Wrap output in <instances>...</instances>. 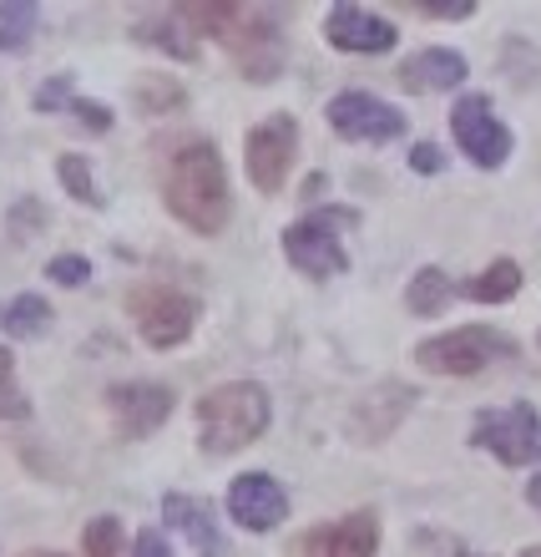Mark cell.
<instances>
[{
    "mask_svg": "<svg viewBox=\"0 0 541 557\" xmlns=\"http://www.w3.org/2000/svg\"><path fill=\"white\" fill-rule=\"evenodd\" d=\"M162 188H167V208L192 234H218L228 223V173H223V158L213 152V143L177 147Z\"/></svg>",
    "mask_w": 541,
    "mask_h": 557,
    "instance_id": "cell-1",
    "label": "cell"
},
{
    "mask_svg": "<svg viewBox=\"0 0 541 557\" xmlns=\"http://www.w3.org/2000/svg\"><path fill=\"white\" fill-rule=\"evenodd\" d=\"M183 21L207 36H218L238 61H243V76L249 82H274L278 76V30H274V15L259 11V5H243V0H192L183 5Z\"/></svg>",
    "mask_w": 541,
    "mask_h": 557,
    "instance_id": "cell-2",
    "label": "cell"
},
{
    "mask_svg": "<svg viewBox=\"0 0 541 557\" xmlns=\"http://www.w3.org/2000/svg\"><path fill=\"white\" fill-rule=\"evenodd\" d=\"M268 425V391L253 381H228L213 385L198 400V431H203V451L207 456H234L243 446L264 436Z\"/></svg>",
    "mask_w": 541,
    "mask_h": 557,
    "instance_id": "cell-3",
    "label": "cell"
},
{
    "mask_svg": "<svg viewBox=\"0 0 541 557\" xmlns=\"http://www.w3.org/2000/svg\"><path fill=\"white\" fill-rule=\"evenodd\" d=\"M516 355V339L491 330V324H466V330H451V335H436L425 339L415 360L436 375H481L486 366L496 360H512Z\"/></svg>",
    "mask_w": 541,
    "mask_h": 557,
    "instance_id": "cell-4",
    "label": "cell"
},
{
    "mask_svg": "<svg viewBox=\"0 0 541 557\" xmlns=\"http://www.w3.org/2000/svg\"><path fill=\"white\" fill-rule=\"evenodd\" d=\"M127 309H133L142 339L158 345V350L183 345V339L192 335V324H198V305H192L183 289H167V284H137V289L127 294Z\"/></svg>",
    "mask_w": 541,
    "mask_h": 557,
    "instance_id": "cell-5",
    "label": "cell"
},
{
    "mask_svg": "<svg viewBox=\"0 0 541 557\" xmlns=\"http://www.w3.org/2000/svg\"><path fill=\"white\" fill-rule=\"evenodd\" d=\"M470 441L496 461H506V467H531V461H541V416L531 406L481 411L470 425Z\"/></svg>",
    "mask_w": 541,
    "mask_h": 557,
    "instance_id": "cell-6",
    "label": "cell"
},
{
    "mask_svg": "<svg viewBox=\"0 0 541 557\" xmlns=\"http://www.w3.org/2000/svg\"><path fill=\"white\" fill-rule=\"evenodd\" d=\"M329 223H354V213H324V219H299L284 228V253L293 269H304L309 278H335L350 269V253L329 234Z\"/></svg>",
    "mask_w": 541,
    "mask_h": 557,
    "instance_id": "cell-7",
    "label": "cell"
},
{
    "mask_svg": "<svg viewBox=\"0 0 541 557\" xmlns=\"http://www.w3.org/2000/svg\"><path fill=\"white\" fill-rule=\"evenodd\" d=\"M451 133H455V143L466 147V158L476 168H501V162L512 158V133L496 122L486 97H461L451 107Z\"/></svg>",
    "mask_w": 541,
    "mask_h": 557,
    "instance_id": "cell-8",
    "label": "cell"
},
{
    "mask_svg": "<svg viewBox=\"0 0 541 557\" xmlns=\"http://www.w3.org/2000/svg\"><path fill=\"white\" fill-rule=\"evenodd\" d=\"M329 127L350 143H395L405 133V117L369 91H339L329 102Z\"/></svg>",
    "mask_w": 541,
    "mask_h": 557,
    "instance_id": "cell-9",
    "label": "cell"
},
{
    "mask_svg": "<svg viewBox=\"0 0 541 557\" xmlns=\"http://www.w3.org/2000/svg\"><path fill=\"white\" fill-rule=\"evenodd\" d=\"M228 517H234L243 532H268L289 517V497H284V486H278L274 476L249 471V476H238V482L228 486Z\"/></svg>",
    "mask_w": 541,
    "mask_h": 557,
    "instance_id": "cell-10",
    "label": "cell"
},
{
    "mask_svg": "<svg viewBox=\"0 0 541 557\" xmlns=\"http://www.w3.org/2000/svg\"><path fill=\"white\" fill-rule=\"evenodd\" d=\"M106 406L117 416L122 436H152L167 411H173V391L167 385H152V381H127V385H112L106 391Z\"/></svg>",
    "mask_w": 541,
    "mask_h": 557,
    "instance_id": "cell-11",
    "label": "cell"
},
{
    "mask_svg": "<svg viewBox=\"0 0 541 557\" xmlns=\"http://www.w3.org/2000/svg\"><path fill=\"white\" fill-rule=\"evenodd\" d=\"M293 162V117H268L249 133V177L253 188H284V173Z\"/></svg>",
    "mask_w": 541,
    "mask_h": 557,
    "instance_id": "cell-12",
    "label": "cell"
},
{
    "mask_svg": "<svg viewBox=\"0 0 541 557\" xmlns=\"http://www.w3.org/2000/svg\"><path fill=\"white\" fill-rule=\"evenodd\" d=\"M380 547V517L375 512H350L344 522H329V528H314L299 543L304 557H375Z\"/></svg>",
    "mask_w": 541,
    "mask_h": 557,
    "instance_id": "cell-13",
    "label": "cell"
},
{
    "mask_svg": "<svg viewBox=\"0 0 541 557\" xmlns=\"http://www.w3.org/2000/svg\"><path fill=\"white\" fill-rule=\"evenodd\" d=\"M324 36H329V46L360 51V57H375V51H390V46H395V26L380 21L375 11H365V5H335L329 21H324Z\"/></svg>",
    "mask_w": 541,
    "mask_h": 557,
    "instance_id": "cell-14",
    "label": "cell"
},
{
    "mask_svg": "<svg viewBox=\"0 0 541 557\" xmlns=\"http://www.w3.org/2000/svg\"><path fill=\"white\" fill-rule=\"evenodd\" d=\"M400 82L410 91H451L466 82V57L461 51H445V46H430V51H415L400 66Z\"/></svg>",
    "mask_w": 541,
    "mask_h": 557,
    "instance_id": "cell-15",
    "label": "cell"
},
{
    "mask_svg": "<svg viewBox=\"0 0 541 557\" xmlns=\"http://www.w3.org/2000/svg\"><path fill=\"white\" fill-rule=\"evenodd\" d=\"M162 512H167V522H173L177 532H188L192 543H198V557H223V537H218V528H213V512H207L198 497L173 492V497L162 502Z\"/></svg>",
    "mask_w": 541,
    "mask_h": 557,
    "instance_id": "cell-16",
    "label": "cell"
},
{
    "mask_svg": "<svg viewBox=\"0 0 541 557\" xmlns=\"http://www.w3.org/2000/svg\"><path fill=\"white\" fill-rule=\"evenodd\" d=\"M0 330L11 339H36L51 330V305H46L41 294H15L0 305Z\"/></svg>",
    "mask_w": 541,
    "mask_h": 557,
    "instance_id": "cell-17",
    "label": "cell"
},
{
    "mask_svg": "<svg viewBox=\"0 0 541 557\" xmlns=\"http://www.w3.org/2000/svg\"><path fill=\"white\" fill-rule=\"evenodd\" d=\"M451 294H455V284L445 278V269H420V274L410 278L405 305H410V314H440Z\"/></svg>",
    "mask_w": 541,
    "mask_h": 557,
    "instance_id": "cell-18",
    "label": "cell"
},
{
    "mask_svg": "<svg viewBox=\"0 0 541 557\" xmlns=\"http://www.w3.org/2000/svg\"><path fill=\"white\" fill-rule=\"evenodd\" d=\"M516 289H521V269H516L512 259H496L481 278H470L466 284V294L470 299H481V305H501V299H512Z\"/></svg>",
    "mask_w": 541,
    "mask_h": 557,
    "instance_id": "cell-19",
    "label": "cell"
},
{
    "mask_svg": "<svg viewBox=\"0 0 541 557\" xmlns=\"http://www.w3.org/2000/svg\"><path fill=\"white\" fill-rule=\"evenodd\" d=\"M36 30V5L30 0H0V51H26Z\"/></svg>",
    "mask_w": 541,
    "mask_h": 557,
    "instance_id": "cell-20",
    "label": "cell"
},
{
    "mask_svg": "<svg viewBox=\"0 0 541 557\" xmlns=\"http://www.w3.org/2000/svg\"><path fill=\"white\" fill-rule=\"evenodd\" d=\"M56 177H61V183H66V193H72V198H76V203H102V193H97V183H91V162L87 158H76V152H72V158H61L56 162Z\"/></svg>",
    "mask_w": 541,
    "mask_h": 557,
    "instance_id": "cell-21",
    "label": "cell"
},
{
    "mask_svg": "<svg viewBox=\"0 0 541 557\" xmlns=\"http://www.w3.org/2000/svg\"><path fill=\"white\" fill-rule=\"evenodd\" d=\"M81 547H87V557H117L122 553V522L117 517H97V522L81 532Z\"/></svg>",
    "mask_w": 541,
    "mask_h": 557,
    "instance_id": "cell-22",
    "label": "cell"
},
{
    "mask_svg": "<svg viewBox=\"0 0 541 557\" xmlns=\"http://www.w3.org/2000/svg\"><path fill=\"white\" fill-rule=\"evenodd\" d=\"M137 41H158L167 57H177V61H192L198 57V46H192V36H173V26H158V21H142L137 26Z\"/></svg>",
    "mask_w": 541,
    "mask_h": 557,
    "instance_id": "cell-23",
    "label": "cell"
},
{
    "mask_svg": "<svg viewBox=\"0 0 541 557\" xmlns=\"http://www.w3.org/2000/svg\"><path fill=\"white\" fill-rule=\"evenodd\" d=\"M46 274L56 278V284H66V289H76V284H87L91 264H87V259H81V253H56V259L46 264Z\"/></svg>",
    "mask_w": 541,
    "mask_h": 557,
    "instance_id": "cell-24",
    "label": "cell"
},
{
    "mask_svg": "<svg viewBox=\"0 0 541 557\" xmlns=\"http://www.w3.org/2000/svg\"><path fill=\"white\" fill-rule=\"evenodd\" d=\"M133 557H173V547H167V537L158 528H147V532H137Z\"/></svg>",
    "mask_w": 541,
    "mask_h": 557,
    "instance_id": "cell-25",
    "label": "cell"
},
{
    "mask_svg": "<svg viewBox=\"0 0 541 557\" xmlns=\"http://www.w3.org/2000/svg\"><path fill=\"white\" fill-rule=\"evenodd\" d=\"M30 228H41V208H36V203L26 198V203H15V208H11V234L21 238V234H30Z\"/></svg>",
    "mask_w": 541,
    "mask_h": 557,
    "instance_id": "cell-26",
    "label": "cell"
},
{
    "mask_svg": "<svg viewBox=\"0 0 541 557\" xmlns=\"http://www.w3.org/2000/svg\"><path fill=\"white\" fill-rule=\"evenodd\" d=\"M72 112L87 122L91 133H106V127H112V112H106V107H97V102H72Z\"/></svg>",
    "mask_w": 541,
    "mask_h": 557,
    "instance_id": "cell-27",
    "label": "cell"
},
{
    "mask_svg": "<svg viewBox=\"0 0 541 557\" xmlns=\"http://www.w3.org/2000/svg\"><path fill=\"white\" fill-rule=\"evenodd\" d=\"M410 168H415V173H440V168H445V158H440V147L420 143L415 152H410Z\"/></svg>",
    "mask_w": 541,
    "mask_h": 557,
    "instance_id": "cell-28",
    "label": "cell"
},
{
    "mask_svg": "<svg viewBox=\"0 0 541 557\" xmlns=\"http://www.w3.org/2000/svg\"><path fill=\"white\" fill-rule=\"evenodd\" d=\"M410 11H420V15H445V21H466L476 5H470V0H451V5H410Z\"/></svg>",
    "mask_w": 541,
    "mask_h": 557,
    "instance_id": "cell-29",
    "label": "cell"
},
{
    "mask_svg": "<svg viewBox=\"0 0 541 557\" xmlns=\"http://www.w3.org/2000/svg\"><path fill=\"white\" fill-rule=\"evenodd\" d=\"M0 385H11V350H0Z\"/></svg>",
    "mask_w": 541,
    "mask_h": 557,
    "instance_id": "cell-30",
    "label": "cell"
},
{
    "mask_svg": "<svg viewBox=\"0 0 541 557\" xmlns=\"http://www.w3.org/2000/svg\"><path fill=\"white\" fill-rule=\"evenodd\" d=\"M527 497H531V507L541 512V476H531V486H527Z\"/></svg>",
    "mask_w": 541,
    "mask_h": 557,
    "instance_id": "cell-31",
    "label": "cell"
},
{
    "mask_svg": "<svg viewBox=\"0 0 541 557\" xmlns=\"http://www.w3.org/2000/svg\"><path fill=\"white\" fill-rule=\"evenodd\" d=\"M521 557H541V547H527V553H521Z\"/></svg>",
    "mask_w": 541,
    "mask_h": 557,
    "instance_id": "cell-32",
    "label": "cell"
},
{
    "mask_svg": "<svg viewBox=\"0 0 541 557\" xmlns=\"http://www.w3.org/2000/svg\"><path fill=\"white\" fill-rule=\"evenodd\" d=\"M26 557H56V553H26Z\"/></svg>",
    "mask_w": 541,
    "mask_h": 557,
    "instance_id": "cell-33",
    "label": "cell"
}]
</instances>
